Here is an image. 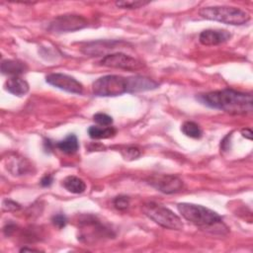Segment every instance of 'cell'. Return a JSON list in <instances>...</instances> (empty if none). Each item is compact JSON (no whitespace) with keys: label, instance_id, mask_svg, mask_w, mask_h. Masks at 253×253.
I'll return each mask as SVG.
<instances>
[{"label":"cell","instance_id":"obj_14","mask_svg":"<svg viewBox=\"0 0 253 253\" xmlns=\"http://www.w3.org/2000/svg\"><path fill=\"white\" fill-rule=\"evenodd\" d=\"M56 147L66 154H73L79 148L78 138L74 133H69L64 139L56 142Z\"/></svg>","mask_w":253,"mask_h":253},{"label":"cell","instance_id":"obj_23","mask_svg":"<svg viewBox=\"0 0 253 253\" xmlns=\"http://www.w3.org/2000/svg\"><path fill=\"white\" fill-rule=\"evenodd\" d=\"M52 223L57 227V228H63L65 227L66 223H67V218L65 216V214L63 213H57L54 214L51 218Z\"/></svg>","mask_w":253,"mask_h":253},{"label":"cell","instance_id":"obj_10","mask_svg":"<svg viewBox=\"0 0 253 253\" xmlns=\"http://www.w3.org/2000/svg\"><path fill=\"white\" fill-rule=\"evenodd\" d=\"M231 35L226 30H205L199 36V41L204 45H216L230 40Z\"/></svg>","mask_w":253,"mask_h":253},{"label":"cell","instance_id":"obj_22","mask_svg":"<svg viewBox=\"0 0 253 253\" xmlns=\"http://www.w3.org/2000/svg\"><path fill=\"white\" fill-rule=\"evenodd\" d=\"M113 204L116 209L120 211H125L129 206V198L126 196H118L113 200Z\"/></svg>","mask_w":253,"mask_h":253},{"label":"cell","instance_id":"obj_9","mask_svg":"<svg viewBox=\"0 0 253 253\" xmlns=\"http://www.w3.org/2000/svg\"><path fill=\"white\" fill-rule=\"evenodd\" d=\"M46 83L58 88L60 90L66 91L73 94H82L83 85L76 80L74 77L63 73H50L45 77Z\"/></svg>","mask_w":253,"mask_h":253},{"label":"cell","instance_id":"obj_25","mask_svg":"<svg viewBox=\"0 0 253 253\" xmlns=\"http://www.w3.org/2000/svg\"><path fill=\"white\" fill-rule=\"evenodd\" d=\"M111 42H103V46L104 47H106L107 49H109V48H113V47H111L112 45H111ZM93 44H95L94 46H91V45H89L88 44V47H86V51H85V53H89V54H92L94 51H95V49H100L101 47H98L96 44H98L97 42H93ZM103 51V48H102V50L100 51V53Z\"/></svg>","mask_w":253,"mask_h":253},{"label":"cell","instance_id":"obj_28","mask_svg":"<svg viewBox=\"0 0 253 253\" xmlns=\"http://www.w3.org/2000/svg\"><path fill=\"white\" fill-rule=\"evenodd\" d=\"M241 134H242V136H244L247 139L252 138V130L250 128H243L241 130Z\"/></svg>","mask_w":253,"mask_h":253},{"label":"cell","instance_id":"obj_6","mask_svg":"<svg viewBox=\"0 0 253 253\" xmlns=\"http://www.w3.org/2000/svg\"><path fill=\"white\" fill-rule=\"evenodd\" d=\"M100 64L107 67L120 68L129 71L138 70L144 66V64L140 60L123 52H116L105 55L100 60Z\"/></svg>","mask_w":253,"mask_h":253},{"label":"cell","instance_id":"obj_13","mask_svg":"<svg viewBox=\"0 0 253 253\" xmlns=\"http://www.w3.org/2000/svg\"><path fill=\"white\" fill-rule=\"evenodd\" d=\"M27 69H28V67H27L26 63L22 62L20 60L6 59V60H3L1 63V71L3 74L18 76V75L26 72Z\"/></svg>","mask_w":253,"mask_h":253},{"label":"cell","instance_id":"obj_15","mask_svg":"<svg viewBox=\"0 0 253 253\" xmlns=\"http://www.w3.org/2000/svg\"><path fill=\"white\" fill-rule=\"evenodd\" d=\"M117 133V129L114 126H91L88 128V134L93 139H105L113 137Z\"/></svg>","mask_w":253,"mask_h":253},{"label":"cell","instance_id":"obj_27","mask_svg":"<svg viewBox=\"0 0 253 253\" xmlns=\"http://www.w3.org/2000/svg\"><path fill=\"white\" fill-rule=\"evenodd\" d=\"M15 228H16V225H14V224H7V225L4 227L3 231H4V233H5L7 236H9V235H11V234L15 231Z\"/></svg>","mask_w":253,"mask_h":253},{"label":"cell","instance_id":"obj_1","mask_svg":"<svg viewBox=\"0 0 253 253\" xmlns=\"http://www.w3.org/2000/svg\"><path fill=\"white\" fill-rule=\"evenodd\" d=\"M203 105L224 111L231 115H242L251 113L253 100L250 93H243L233 89L225 88L197 96Z\"/></svg>","mask_w":253,"mask_h":253},{"label":"cell","instance_id":"obj_26","mask_svg":"<svg viewBox=\"0 0 253 253\" xmlns=\"http://www.w3.org/2000/svg\"><path fill=\"white\" fill-rule=\"evenodd\" d=\"M53 182V177L51 175H44L41 180V185L42 187H49Z\"/></svg>","mask_w":253,"mask_h":253},{"label":"cell","instance_id":"obj_21","mask_svg":"<svg viewBox=\"0 0 253 253\" xmlns=\"http://www.w3.org/2000/svg\"><path fill=\"white\" fill-rule=\"evenodd\" d=\"M93 120L101 126H110L113 124V118L105 113H97L93 116Z\"/></svg>","mask_w":253,"mask_h":253},{"label":"cell","instance_id":"obj_8","mask_svg":"<svg viewBox=\"0 0 253 253\" xmlns=\"http://www.w3.org/2000/svg\"><path fill=\"white\" fill-rule=\"evenodd\" d=\"M87 25V21L79 15H61L50 22L48 30L54 33H67L81 30Z\"/></svg>","mask_w":253,"mask_h":253},{"label":"cell","instance_id":"obj_20","mask_svg":"<svg viewBox=\"0 0 253 253\" xmlns=\"http://www.w3.org/2000/svg\"><path fill=\"white\" fill-rule=\"evenodd\" d=\"M148 1H118L116 2V6L123 9H137L142 6L147 5Z\"/></svg>","mask_w":253,"mask_h":253},{"label":"cell","instance_id":"obj_7","mask_svg":"<svg viewBox=\"0 0 253 253\" xmlns=\"http://www.w3.org/2000/svg\"><path fill=\"white\" fill-rule=\"evenodd\" d=\"M147 183L164 194L178 193L184 187V183L180 178L170 174H154L147 178Z\"/></svg>","mask_w":253,"mask_h":253},{"label":"cell","instance_id":"obj_2","mask_svg":"<svg viewBox=\"0 0 253 253\" xmlns=\"http://www.w3.org/2000/svg\"><path fill=\"white\" fill-rule=\"evenodd\" d=\"M177 209L185 219L201 228L210 229L223 224L222 218L217 212L204 206L191 203H180L177 205Z\"/></svg>","mask_w":253,"mask_h":253},{"label":"cell","instance_id":"obj_11","mask_svg":"<svg viewBox=\"0 0 253 253\" xmlns=\"http://www.w3.org/2000/svg\"><path fill=\"white\" fill-rule=\"evenodd\" d=\"M159 86V83L144 77V76H131L127 77V93H136L142 91L153 90Z\"/></svg>","mask_w":253,"mask_h":253},{"label":"cell","instance_id":"obj_17","mask_svg":"<svg viewBox=\"0 0 253 253\" xmlns=\"http://www.w3.org/2000/svg\"><path fill=\"white\" fill-rule=\"evenodd\" d=\"M181 130L185 135L191 138L197 139V138H201L203 135V130L200 127V126L195 122H191V121L185 122L181 126Z\"/></svg>","mask_w":253,"mask_h":253},{"label":"cell","instance_id":"obj_3","mask_svg":"<svg viewBox=\"0 0 253 253\" xmlns=\"http://www.w3.org/2000/svg\"><path fill=\"white\" fill-rule=\"evenodd\" d=\"M199 13L205 19L234 26L244 25L250 20L247 11L232 6H208L202 8Z\"/></svg>","mask_w":253,"mask_h":253},{"label":"cell","instance_id":"obj_5","mask_svg":"<svg viewBox=\"0 0 253 253\" xmlns=\"http://www.w3.org/2000/svg\"><path fill=\"white\" fill-rule=\"evenodd\" d=\"M93 94L99 97H116L127 93V77L105 75L92 84Z\"/></svg>","mask_w":253,"mask_h":253},{"label":"cell","instance_id":"obj_19","mask_svg":"<svg viewBox=\"0 0 253 253\" xmlns=\"http://www.w3.org/2000/svg\"><path fill=\"white\" fill-rule=\"evenodd\" d=\"M121 154L126 160H133L140 156L141 151L136 146H126L121 149Z\"/></svg>","mask_w":253,"mask_h":253},{"label":"cell","instance_id":"obj_12","mask_svg":"<svg viewBox=\"0 0 253 253\" xmlns=\"http://www.w3.org/2000/svg\"><path fill=\"white\" fill-rule=\"evenodd\" d=\"M5 89L18 97L24 96L29 92V84L25 79H22L18 76H13L11 78H8V80L5 82Z\"/></svg>","mask_w":253,"mask_h":253},{"label":"cell","instance_id":"obj_16","mask_svg":"<svg viewBox=\"0 0 253 253\" xmlns=\"http://www.w3.org/2000/svg\"><path fill=\"white\" fill-rule=\"evenodd\" d=\"M63 187L72 194H81L86 190L85 182L76 176H67L62 181Z\"/></svg>","mask_w":253,"mask_h":253},{"label":"cell","instance_id":"obj_18","mask_svg":"<svg viewBox=\"0 0 253 253\" xmlns=\"http://www.w3.org/2000/svg\"><path fill=\"white\" fill-rule=\"evenodd\" d=\"M9 165V169L10 171L14 174V175H23L25 173H27L30 169V164L28 163V161L25 158H13L12 162L8 164Z\"/></svg>","mask_w":253,"mask_h":253},{"label":"cell","instance_id":"obj_24","mask_svg":"<svg viewBox=\"0 0 253 253\" xmlns=\"http://www.w3.org/2000/svg\"><path fill=\"white\" fill-rule=\"evenodd\" d=\"M21 209L20 204L11 201V200H5L3 202V210L7 211H19Z\"/></svg>","mask_w":253,"mask_h":253},{"label":"cell","instance_id":"obj_4","mask_svg":"<svg viewBox=\"0 0 253 253\" xmlns=\"http://www.w3.org/2000/svg\"><path fill=\"white\" fill-rule=\"evenodd\" d=\"M142 211L151 220L164 228L173 230L183 229L182 219L174 211L162 205L153 202L146 203L142 206Z\"/></svg>","mask_w":253,"mask_h":253}]
</instances>
